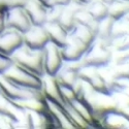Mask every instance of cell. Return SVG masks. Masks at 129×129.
<instances>
[{
    "instance_id": "6da1fadb",
    "label": "cell",
    "mask_w": 129,
    "mask_h": 129,
    "mask_svg": "<svg viewBox=\"0 0 129 129\" xmlns=\"http://www.w3.org/2000/svg\"><path fill=\"white\" fill-rule=\"evenodd\" d=\"M13 62L23 66L29 71L42 78L46 74L45 71V58L44 51L31 50L25 45L20 47L10 56Z\"/></svg>"
},
{
    "instance_id": "7a4b0ae2",
    "label": "cell",
    "mask_w": 129,
    "mask_h": 129,
    "mask_svg": "<svg viewBox=\"0 0 129 129\" xmlns=\"http://www.w3.org/2000/svg\"><path fill=\"white\" fill-rule=\"evenodd\" d=\"M0 74L19 86L41 91L42 79L15 62H12V64Z\"/></svg>"
},
{
    "instance_id": "3957f363",
    "label": "cell",
    "mask_w": 129,
    "mask_h": 129,
    "mask_svg": "<svg viewBox=\"0 0 129 129\" xmlns=\"http://www.w3.org/2000/svg\"><path fill=\"white\" fill-rule=\"evenodd\" d=\"M0 92L15 101H23L31 98H39L44 96L40 90L19 86L7 80L2 74H0Z\"/></svg>"
},
{
    "instance_id": "277c9868",
    "label": "cell",
    "mask_w": 129,
    "mask_h": 129,
    "mask_svg": "<svg viewBox=\"0 0 129 129\" xmlns=\"http://www.w3.org/2000/svg\"><path fill=\"white\" fill-rule=\"evenodd\" d=\"M41 79H42L41 92L44 94L45 98L48 101L65 109L66 101L64 99V96L62 94L60 85L56 77H51V76H48V74H45Z\"/></svg>"
},
{
    "instance_id": "5b68a950",
    "label": "cell",
    "mask_w": 129,
    "mask_h": 129,
    "mask_svg": "<svg viewBox=\"0 0 129 129\" xmlns=\"http://www.w3.org/2000/svg\"><path fill=\"white\" fill-rule=\"evenodd\" d=\"M24 45L23 34L21 32L6 27L0 32V53L10 57L13 53Z\"/></svg>"
},
{
    "instance_id": "8992f818",
    "label": "cell",
    "mask_w": 129,
    "mask_h": 129,
    "mask_svg": "<svg viewBox=\"0 0 129 129\" xmlns=\"http://www.w3.org/2000/svg\"><path fill=\"white\" fill-rule=\"evenodd\" d=\"M88 47L78 39L74 35L68 34L67 44L60 49V53L64 62H78L88 51Z\"/></svg>"
},
{
    "instance_id": "52a82bcc",
    "label": "cell",
    "mask_w": 129,
    "mask_h": 129,
    "mask_svg": "<svg viewBox=\"0 0 129 129\" xmlns=\"http://www.w3.org/2000/svg\"><path fill=\"white\" fill-rule=\"evenodd\" d=\"M24 45L31 50L42 51L50 42V38L45 26H33L23 33Z\"/></svg>"
},
{
    "instance_id": "ba28073f",
    "label": "cell",
    "mask_w": 129,
    "mask_h": 129,
    "mask_svg": "<svg viewBox=\"0 0 129 129\" xmlns=\"http://www.w3.org/2000/svg\"><path fill=\"white\" fill-rule=\"evenodd\" d=\"M42 51H44L46 74L55 77L64 64L60 53V48H58L56 45H54L53 42L50 41Z\"/></svg>"
},
{
    "instance_id": "9c48e42d",
    "label": "cell",
    "mask_w": 129,
    "mask_h": 129,
    "mask_svg": "<svg viewBox=\"0 0 129 129\" xmlns=\"http://www.w3.org/2000/svg\"><path fill=\"white\" fill-rule=\"evenodd\" d=\"M6 27L13 28L21 33H25L32 26L31 21L26 14L24 7H15L5 12Z\"/></svg>"
},
{
    "instance_id": "30bf717a",
    "label": "cell",
    "mask_w": 129,
    "mask_h": 129,
    "mask_svg": "<svg viewBox=\"0 0 129 129\" xmlns=\"http://www.w3.org/2000/svg\"><path fill=\"white\" fill-rule=\"evenodd\" d=\"M103 46H97V45H92L87 53L85 54L84 61L83 63L85 66L89 67H102L105 66L110 63L112 59V54L107 50L103 49Z\"/></svg>"
},
{
    "instance_id": "8fae6325",
    "label": "cell",
    "mask_w": 129,
    "mask_h": 129,
    "mask_svg": "<svg viewBox=\"0 0 129 129\" xmlns=\"http://www.w3.org/2000/svg\"><path fill=\"white\" fill-rule=\"evenodd\" d=\"M24 9L33 26H45L47 23L48 7L37 0H27Z\"/></svg>"
},
{
    "instance_id": "7c38bea8",
    "label": "cell",
    "mask_w": 129,
    "mask_h": 129,
    "mask_svg": "<svg viewBox=\"0 0 129 129\" xmlns=\"http://www.w3.org/2000/svg\"><path fill=\"white\" fill-rule=\"evenodd\" d=\"M82 7H84V6L71 1L63 9V13L61 15V18H60L58 23L61 25V27L65 30L68 34L72 33V32L74 31V29L77 28L76 13Z\"/></svg>"
},
{
    "instance_id": "4fadbf2b",
    "label": "cell",
    "mask_w": 129,
    "mask_h": 129,
    "mask_svg": "<svg viewBox=\"0 0 129 129\" xmlns=\"http://www.w3.org/2000/svg\"><path fill=\"white\" fill-rule=\"evenodd\" d=\"M23 111L24 107L21 106L17 101L8 98L7 96L0 92V115L6 116L16 122Z\"/></svg>"
},
{
    "instance_id": "5bb4252c",
    "label": "cell",
    "mask_w": 129,
    "mask_h": 129,
    "mask_svg": "<svg viewBox=\"0 0 129 129\" xmlns=\"http://www.w3.org/2000/svg\"><path fill=\"white\" fill-rule=\"evenodd\" d=\"M45 28L48 32L50 41L58 48H63L67 44L68 33L64 30L59 23H46Z\"/></svg>"
},
{
    "instance_id": "9a60e30c",
    "label": "cell",
    "mask_w": 129,
    "mask_h": 129,
    "mask_svg": "<svg viewBox=\"0 0 129 129\" xmlns=\"http://www.w3.org/2000/svg\"><path fill=\"white\" fill-rule=\"evenodd\" d=\"M70 34L74 35L88 48H90L92 45H94L96 39H97V32L92 30L89 27L82 26V25H77V28L74 29V31Z\"/></svg>"
},
{
    "instance_id": "2e32d148",
    "label": "cell",
    "mask_w": 129,
    "mask_h": 129,
    "mask_svg": "<svg viewBox=\"0 0 129 129\" xmlns=\"http://www.w3.org/2000/svg\"><path fill=\"white\" fill-rule=\"evenodd\" d=\"M87 10L96 22H100L109 17V5L100 0H92L87 5Z\"/></svg>"
},
{
    "instance_id": "e0dca14e",
    "label": "cell",
    "mask_w": 129,
    "mask_h": 129,
    "mask_svg": "<svg viewBox=\"0 0 129 129\" xmlns=\"http://www.w3.org/2000/svg\"><path fill=\"white\" fill-rule=\"evenodd\" d=\"M129 14V2L126 0H116L109 5V17L114 21H121Z\"/></svg>"
},
{
    "instance_id": "ac0fdd59",
    "label": "cell",
    "mask_w": 129,
    "mask_h": 129,
    "mask_svg": "<svg viewBox=\"0 0 129 129\" xmlns=\"http://www.w3.org/2000/svg\"><path fill=\"white\" fill-rule=\"evenodd\" d=\"M76 22H77V25L89 27L96 32L98 31V22H96L92 18V16L89 14L87 8L82 7L76 13Z\"/></svg>"
},
{
    "instance_id": "d6986e66",
    "label": "cell",
    "mask_w": 129,
    "mask_h": 129,
    "mask_svg": "<svg viewBox=\"0 0 129 129\" xmlns=\"http://www.w3.org/2000/svg\"><path fill=\"white\" fill-rule=\"evenodd\" d=\"M115 21L110 17L105 18L104 20L100 21L98 23V31H97V37H99L102 41L110 40L112 36V32L114 28Z\"/></svg>"
},
{
    "instance_id": "ffe728a7",
    "label": "cell",
    "mask_w": 129,
    "mask_h": 129,
    "mask_svg": "<svg viewBox=\"0 0 129 129\" xmlns=\"http://www.w3.org/2000/svg\"><path fill=\"white\" fill-rule=\"evenodd\" d=\"M65 6H51L47 9V23H58Z\"/></svg>"
},
{
    "instance_id": "44dd1931",
    "label": "cell",
    "mask_w": 129,
    "mask_h": 129,
    "mask_svg": "<svg viewBox=\"0 0 129 129\" xmlns=\"http://www.w3.org/2000/svg\"><path fill=\"white\" fill-rule=\"evenodd\" d=\"M27 0H0V10L6 12L15 7H24Z\"/></svg>"
},
{
    "instance_id": "7402d4cb",
    "label": "cell",
    "mask_w": 129,
    "mask_h": 129,
    "mask_svg": "<svg viewBox=\"0 0 129 129\" xmlns=\"http://www.w3.org/2000/svg\"><path fill=\"white\" fill-rule=\"evenodd\" d=\"M13 60L10 59V57L3 55L2 53H0V73H2L10 64H12Z\"/></svg>"
},
{
    "instance_id": "603a6c76",
    "label": "cell",
    "mask_w": 129,
    "mask_h": 129,
    "mask_svg": "<svg viewBox=\"0 0 129 129\" xmlns=\"http://www.w3.org/2000/svg\"><path fill=\"white\" fill-rule=\"evenodd\" d=\"M14 124L15 121L12 120L10 118L0 115V128H14Z\"/></svg>"
},
{
    "instance_id": "cb8c5ba5",
    "label": "cell",
    "mask_w": 129,
    "mask_h": 129,
    "mask_svg": "<svg viewBox=\"0 0 129 129\" xmlns=\"http://www.w3.org/2000/svg\"><path fill=\"white\" fill-rule=\"evenodd\" d=\"M71 2V0H50L49 6H66Z\"/></svg>"
},
{
    "instance_id": "d4e9b609",
    "label": "cell",
    "mask_w": 129,
    "mask_h": 129,
    "mask_svg": "<svg viewBox=\"0 0 129 129\" xmlns=\"http://www.w3.org/2000/svg\"><path fill=\"white\" fill-rule=\"evenodd\" d=\"M6 28V23H5V12L0 10V32L3 31Z\"/></svg>"
},
{
    "instance_id": "484cf974",
    "label": "cell",
    "mask_w": 129,
    "mask_h": 129,
    "mask_svg": "<svg viewBox=\"0 0 129 129\" xmlns=\"http://www.w3.org/2000/svg\"><path fill=\"white\" fill-rule=\"evenodd\" d=\"M71 1L76 2V3L80 4V5H83V6H87L92 0H71Z\"/></svg>"
},
{
    "instance_id": "4316f807",
    "label": "cell",
    "mask_w": 129,
    "mask_h": 129,
    "mask_svg": "<svg viewBox=\"0 0 129 129\" xmlns=\"http://www.w3.org/2000/svg\"><path fill=\"white\" fill-rule=\"evenodd\" d=\"M100 1H102L103 3H105V4H107V5H111L114 1H116V0H100Z\"/></svg>"
},
{
    "instance_id": "83f0119b",
    "label": "cell",
    "mask_w": 129,
    "mask_h": 129,
    "mask_svg": "<svg viewBox=\"0 0 129 129\" xmlns=\"http://www.w3.org/2000/svg\"><path fill=\"white\" fill-rule=\"evenodd\" d=\"M37 1H39L40 3H42V4H44L45 6H49V1H50V0H37Z\"/></svg>"
},
{
    "instance_id": "f1b7e54d",
    "label": "cell",
    "mask_w": 129,
    "mask_h": 129,
    "mask_svg": "<svg viewBox=\"0 0 129 129\" xmlns=\"http://www.w3.org/2000/svg\"><path fill=\"white\" fill-rule=\"evenodd\" d=\"M125 18H126V20L128 21V23H129V14H128V15H127V16H126Z\"/></svg>"
}]
</instances>
